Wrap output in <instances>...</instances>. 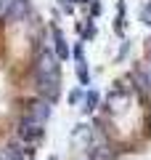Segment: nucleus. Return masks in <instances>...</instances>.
<instances>
[{"label": "nucleus", "mask_w": 151, "mask_h": 160, "mask_svg": "<svg viewBox=\"0 0 151 160\" xmlns=\"http://www.w3.org/2000/svg\"><path fill=\"white\" fill-rule=\"evenodd\" d=\"M140 19H143V24H151V6H146L140 11Z\"/></svg>", "instance_id": "13"}, {"label": "nucleus", "mask_w": 151, "mask_h": 160, "mask_svg": "<svg viewBox=\"0 0 151 160\" xmlns=\"http://www.w3.org/2000/svg\"><path fill=\"white\" fill-rule=\"evenodd\" d=\"M6 160H24V158H21V152H19L16 147H8L6 149Z\"/></svg>", "instance_id": "12"}, {"label": "nucleus", "mask_w": 151, "mask_h": 160, "mask_svg": "<svg viewBox=\"0 0 151 160\" xmlns=\"http://www.w3.org/2000/svg\"><path fill=\"white\" fill-rule=\"evenodd\" d=\"M37 75H58V56L48 48L37 59Z\"/></svg>", "instance_id": "3"}, {"label": "nucleus", "mask_w": 151, "mask_h": 160, "mask_svg": "<svg viewBox=\"0 0 151 160\" xmlns=\"http://www.w3.org/2000/svg\"><path fill=\"white\" fill-rule=\"evenodd\" d=\"M37 83H40V93L50 102L58 99V75H37Z\"/></svg>", "instance_id": "2"}, {"label": "nucleus", "mask_w": 151, "mask_h": 160, "mask_svg": "<svg viewBox=\"0 0 151 160\" xmlns=\"http://www.w3.org/2000/svg\"><path fill=\"white\" fill-rule=\"evenodd\" d=\"M77 3H88V0H77Z\"/></svg>", "instance_id": "18"}, {"label": "nucleus", "mask_w": 151, "mask_h": 160, "mask_svg": "<svg viewBox=\"0 0 151 160\" xmlns=\"http://www.w3.org/2000/svg\"><path fill=\"white\" fill-rule=\"evenodd\" d=\"M29 11V0H13L11 8H8V19H13V22H21L24 16H27Z\"/></svg>", "instance_id": "4"}, {"label": "nucleus", "mask_w": 151, "mask_h": 160, "mask_svg": "<svg viewBox=\"0 0 151 160\" xmlns=\"http://www.w3.org/2000/svg\"><path fill=\"white\" fill-rule=\"evenodd\" d=\"M125 102H127V96H125V93H119V91L109 96V107L117 109V112H119V109H125Z\"/></svg>", "instance_id": "8"}, {"label": "nucleus", "mask_w": 151, "mask_h": 160, "mask_svg": "<svg viewBox=\"0 0 151 160\" xmlns=\"http://www.w3.org/2000/svg\"><path fill=\"white\" fill-rule=\"evenodd\" d=\"M53 40H56V56L58 59H69V46H66V40H64L61 29H53Z\"/></svg>", "instance_id": "5"}, {"label": "nucleus", "mask_w": 151, "mask_h": 160, "mask_svg": "<svg viewBox=\"0 0 151 160\" xmlns=\"http://www.w3.org/2000/svg\"><path fill=\"white\" fill-rule=\"evenodd\" d=\"M109 158H112V152H109L103 144H101V147H93V149H90V160H109Z\"/></svg>", "instance_id": "9"}, {"label": "nucleus", "mask_w": 151, "mask_h": 160, "mask_svg": "<svg viewBox=\"0 0 151 160\" xmlns=\"http://www.w3.org/2000/svg\"><path fill=\"white\" fill-rule=\"evenodd\" d=\"M93 35H95V27H93V24H90V27L85 29V38H93Z\"/></svg>", "instance_id": "17"}, {"label": "nucleus", "mask_w": 151, "mask_h": 160, "mask_svg": "<svg viewBox=\"0 0 151 160\" xmlns=\"http://www.w3.org/2000/svg\"><path fill=\"white\" fill-rule=\"evenodd\" d=\"M135 80H138V88H140V91H143V93H149V91H151L149 80H146V75L140 72V69H138V72H135Z\"/></svg>", "instance_id": "11"}, {"label": "nucleus", "mask_w": 151, "mask_h": 160, "mask_svg": "<svg viewBox=\"0 0 151 160\" xmlns=\"http://www.w3.org/2000/svg\"><path fill=\"white\" fill-rule=\"evenodd\" d=\"M48 118H50V104L48 102H32L27 107V112H24V120L32 123V126H40V128L48 123Z\"/></svg>", "instance_id": "1"}, {"label": "nucleus", "mask_w": 151, "mask_h": 160, "mask_svg": "<svg viewBox=\"0 0 151 160\" xmlns=\"http://www.w3.org/2000/svg\"><path fill=\"white\" fill-rule=\"evenodd\" d=\"M95 107H98V93H95V91H90L88 96H85V112H93Z\"/></svg>", "instance_id": "10"}, {"label": "nucleus", "mask_w": 151, "mask_h": 160, "mask_svg": "<svg viewBox=\"0 0 151 160\" xmlns=\"http://www.w3.org/2000/svg\"><path fill=\"white\" fill-rule=\"evenodd\" d=\"M80 99H82V91H72L69 93V102H80Z\"/></svg>", "instance_id": "16"}, {"label": "nucleus", "mask_w": 151, "mask_h": 160, "mask_svg": "<svg viewBox=\"0 0 151 160\" xmlns=\"http://www.w3.org/2000/svg\"><path fill=\"white\" fill-rule=\"evenodd\" d=\"M61 11L64 13H72V3H69V0H61Z\"/></svg>", "instance_id": "15"}, {"label": "nucleus", "mask_w": 151, "mask_h": 160, "mask_svg": "<svg viewBox=\"0 0 151 160\" xmlns=\"http://www.w3.org/2000/svg\"><path fill=\"white\" fill-rule=\"evenodd\" d=\"M74 59H77V75L82 83H88V67H85V59H82V46L74 48Z\"/></svg>", "instance_id": "6"}, {"label": "nucleus", "mask_w": 151, "mask_h": 160, "mask_svg": "<svg viewBox=\"0 0 151 160\" xmlns=\"http://www.w3.org/2000/svg\"><path fill=\"white\" fill-rule=\"evenodd\" d=\"M11 3H13V0H0V16H3V13H8Z\"/></svg>", "instance_id": "14"}, {"label": "nucleus", "mask_w": 151, "mask_h": 160, "mask_svg": "<svg viewBox=\"0 0 151 160\" xmlns=\"http://www.w3.org/2000/svg\"><path fill=\"white\" fill-rule=\"evenodd\" d=\"M19 133H21L24 139H37L40 133H43V128H40V126H32V123H27V120H21V131H19Z\"/></svg>", "instance_id": "7"}]
</instances>
